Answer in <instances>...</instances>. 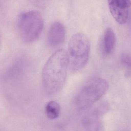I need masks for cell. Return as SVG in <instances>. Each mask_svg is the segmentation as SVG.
Listing matches in <instances>:
<instances>
[{
  "label": "cell",
  "mask_w": 131,
  "mask_h": 131,
  "mask_svg": "<svg viewBox=\"0 0 131 131\" xmlns=\"http://www.w3.org/2000/svg\"><path fill=\"white\" fill-rule=\"evenodd\" d=\"M68 66V53L63 49L57 50L47 60L42 73V87L46 95H53L60 91L66 79Z\"/></svg>",
  "instance_id": "6da1fadb"
},
{
  "label": "cell",
  "mask_w": 131,
  "mask_h": 131,
  "mask_svg": "<svg viewBox=\"0 0 131 131\" xmlns=\"http://www.w3.org/2000/svg\"><path fill=\"white\" fill-rule=\"evenodd\" d=\"M108 88V82L103 78L90 79L76 95L74 99L75 106L81 111L88 109L106 93Z\"/></svg>",
  "instance_id": "7a4b0ae2"
},
{
  "label": "cell",
  "mask_w": 131,
  "mask_h": 131,
  "mask_svg": "<svg viewBox=\"0 0 131 131\" xmlns=\"http://www.w3.org/2000/svg\"><path fill=\"white\" fill-rule=\"evenodd\" d=\"M90 52V42L86 35L77 33L72 37L68 46L69 67L76 72L84 68L88 63Z\"/></svg>",
  "instance_id": "3957f363"
},
{
  "label": "cell",
  "mask_w": 131,
  "mask_h": 131,
  "mask_svg": "<svg viewBox=\"0 0 131 131\" xmlns=\"http://www.w3.org/2000/svg\"><path fill=\"white\" fill-rule=\"evenodd\" d=\"M19 35L25 42L30 43L39 37L44 23L41 14L36 10L25 11L20 14L17 20Z\"/></svg>",
  "instance_id": "277c9868"
},
{
  "label": "cell",
  "mask_w": 131,
  "mask_h": 131,
  "mask_svg": "<svg viewBox=\"0 0 131 131\" xmlns=\"http://www.w3.org/2000/svg\"><path fill=\"white\" fill-rule=\"evenodd\" d=\"M110 13L116 22L123 25L128 22L131 12L130 0H108Z\"/></svg>",
  "instance_id": "5b68a950"
},
{
  "label": "cell",
  "mask_w": 131,
  "mask_h": 131,
  "mask_svg": "<svg viewBox=\"0 0 131 131\" xmlns=\"http://www.w3.org/2000/svg\"><path fill=\"white\" fill-rule=\"evenodd\" d=\"M66 35L63 24L59 21H55L50 25L47 32L48 43L52 47L58 46L63 42Z\"/></svg>",
  "instance_id": "8992f818"
},
{
  "label": "cell",
  "mask_w": 131,
  "mask_h": 131,
  "mask_svg": "<svg viewBox=\"0 0 131 131\" xmlns=\"http://www.w3.org/2000/svg\"><path fill=\"white\" fill-rule=\"evenodd\" d=\"M115 43V32L112 28L108 27L106 29L104 35V49L106 53L109 54L112 52Z\"/></svg>",
  "instance_id": "52a82bcc"
},
{
  "label": "cell",
  "mask_w": 131,
  "mask_h": 131,
  "mask_svg": "<svg viewBox=\"0 0 131 131\" xmlns=\"http://www.w3.org/2000/svg\"><path fill=\"white\" fill-rule=\"evenodd\" d=\"M45 113L47 118L50 119L57 118L60 113L59 104L55 101H51L47 103L45 106Z\"/></svg>",
  "instance_id": "ba28073f"
},
{
  "label": "cell",
  "mask_w": 131,
  "mask_h": 131,
  "mask_svg": "<svg viewBox=\"0 0 131 131\" xmlns=\"http://www.w3.org/2000/svg\"><path fill=\"white\" fill-rule=\"evenodd\" d=\"M31 4L39 8L47 6L52 0H27Z\"/></svg>",
  "instance_id": "9c48e42d"
}]
</instances>
